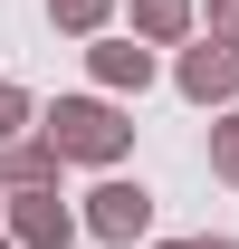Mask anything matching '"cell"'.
I'll return each mask as SVG.
<instances>
[{"label": "cell", "mask_w": 239, "mask_h": 249, "mask_svg": "<svg viewBox=\"0 0 239 249\" xmlns=\"http://www.w3.org/2000/svg\"><path fill=\"white\" fill-rule=\"evenodd\" d=\"M105 19H115V0H48V29L67 38H105Z\"/></svg>", "instance_id": "cell-8"}, {"label": "cell", "mask_w": 239, "mask_h": 249, "mask_svg": "<svg viewBox=\"0 0 239 249\" xmlns=\"http://www.w3.org/2000/svg\"><path fill=\"white\" fill-rule=\"evenodd\" d=\"M86 67H96L105 96H144V87H153V38H134V29H124V38H96Z\"/></svg>", "instance_id": "cell-5"}, {"label": "cell", "mask_w": 239, "mask_h": 249, "mask_svg": "<svg viewBox=\"0 0 239 249\" xmlns=\"http://www.w3.org/2000/svg\"><path fill=\"white\" fill-rule=\"evenodd\" d=\"M134 38L182 48V38H201V10H191V0H134Z\"/></svg>", "instance_id": "cell-7"}, {"label": "cell", "mask_w": 239, "mask_h": 249, "mask_svg": "<svg viewBox=\"0 0 239 249\" xmlns=\"http://www.w3.org/2000/svg\"><path fill=\"white\" fill-rule=\"evenodd\" d=\"M67 154L48 144V124H29V134H10L0 144V192H38V182H58Z\"/></svg>", "instance_id": "cell-6"}, {"label": "cell", "mask_w": 239, "mask_h": 249, "mask_svg": "<svg viewBox=\"0 0 239 249\" xmlns=\"http://www.w3.org/2000/svg\"><path fill=\"white\" fill-rule=\"evenodd\" d=\"M172 87L182 96H191V106H230V96H239V48H230V38H182V58H172Z\"/></svg>", "instance_id": "cell-3"}, {"label": "cell", "mask_w": 239, "mask_h": 249, "mask_svg": "<svg viewBox=\"0 0 239 249\" xmlns=\"http://www.w3.org/2000/svg\"><path fill=\"white\" fill-rule=\"evenodd\" d=\"M201 29H210V38H230V48H239V0H201Z\"/></svg>", "instance_id": "cell-11"}, {"label": "cell", "mask_w": 239, "mask_h": 249, "mask_svg": "<svg viewBox=\"0 0 239 249\" xmlns=\"http://www.w3.org/2000/svg\"><path fill=\"white\" fill-rule=\"evenodd\" d=\"M77 230H86V211H67V201H58V182L10 192V240H19V249H67Z\"/></svg>", "instance_id": "cell-4"}, {"label": "cell", "mask_w": 239, "mask_h": 249, "mask_svg": "<svg viewBox=\"0 0 239 249\" xmlns=\"http://www.w3.org/2000/svg\"><path fill=\"white\" fill-rule=\"evenodd\" d=\"M38 124H48V144H58L67 163H96V173H115V163L134 154V115H124L115 96H58Z\"/></svg>", "instance_id": "cell-1"}, {"label": "cell", "mask_w": 239, "mask_h": 249, "mask_svg": "<svg viewBox=\"0 0 239 249\" xmlns=\"http://www.w3.org/2000/svg\"><path fill=\"white\" fill-rule=\"evenodd\" d=\"M191 249H239V240H230V230H201V240H191Z\"/></svg>", "instance_id": "cell-12"}, {"label": "cell", "mask_w": 239, "mask_h": 249, "mask_svg": "<svg viewBox=\"0 0 239 249\" xmlns=\"http://www.w3.org/2000/svg\"><path fill=\"white\" fill-rule=\"evenodd\" d=\"M29 124H38V106L10 87V77H0V144H10V134H29Z\"/></svg>", "instance_id": "cell-10"}, {"label": "cell", "mask_w": 239, "mask_h": 249, "mask_svg": "<svg viewBox=\"0 0 239 249\" xmlns=\"http://www.w3.org/2000/svg\"><path fill=\"white\" fill-rule=\"evenodd\" d=\"M210 173L239 192V115H220V124H210Z\"/></svg>", "instance_id": "cell-9"}, {"label": "cell", "mask_w": 239, "mask_h": 249, "mask_svg": "<svg viewBox=\"0 0 239 249\" xmlns=\"http://www.w3.org/2000/svg\"><path fill=\"white\" fill-rule=\"evenodd\" d=\"M144 230H153V192H144V182H124V173H105V182L86 192V240L134 249Z\"/></svg>", "instance_id": "cell-2"}, {"label": "cell", "mask_w": 239, "mask_h": 249, "mask_svg": "<svg viewBox=\"0 0 239 249\" xmlns=\"http://www.w3.org/2000/svg\"><path fill=\"white\" fill-rule=\"evenodd\" d=\"M153 249H191V240H153Z\"/></svg>", "instance_id": "cell-14"}, {"label": "cell", "mask_w": 239, "mask_h": 249, "mask_svg": "<svg viewBox=\"0 0 239 249\" xmlns=\"http://www.w3.org/2000/svg\"><path fill=\"white\" fill-rule=\"evenodd\" d=\"M0 249H19V240H10V220H0Z\"/></svg>", "instance_id": "cell-13"}]
</instances>
